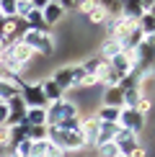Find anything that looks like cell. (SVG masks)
<instances>
[{
  "label": "cell",
  "instance_id": "obj_22",
  "mask_svg": "<svg viewBox=\"0 0 155 157\" xmlns=\"http://www.w3.org/2000/svg\"><path fill=\"white\" fill-rule=\"evenodd\" d=\"M70 72H73V90H80V85H83V77H85L88 72L80 67V64H70Z\"/></svg>",
  "mask_w": 155,
  "mask_h": 157
},
{
  "label": "cell",
  "instance_id": "obj_12",
  "mask_svg": "<svg viewBox=\"0 0 155 157\" xmlns=\"http://www.w3.org/2000/svg\"><path fill=\"white\" fill-rule=\"evenodd\" d=\"M121 16L137 23L140 18L145 16V8H142V0H124V3H121Z\"/></svg>",
  "mask_w": 155,
  "mask_h": 157
},
{
  "label": "cell",
  "instance_id": "obj_10",
  "mask_svg": "<svg viewBox=\"0 0 155 157\" xmlns=\"http://www.w3.org/2000/svg\"><path fill=\"white\" fill-rule=\"evenodd\" d=\"M114 144L119 147L121 155H129L134 147L140 144V136L132 134V132H127V129H119V132H116V136H114Z\"/></svg>",
  "mask_w": 155,
  "mask_h": 157
},
{
  "label": "cell",
  "instance_id": "obj_24",
  "mask_svg": "<svg viewBox=\"0 0 155 157\" xmlns=\"http://www.w3.org/2000/svg\"><path fill=\"white\" fill-rule=\"evenodd\" d=\"M47 139V126H29V142H44Z\"/></svg>",
  "mask_w": 155,
  "mask_h": 157
},
{
  "label": "cell",
  "instance_id": "obj_9",
  "mask_svg": "<svg viewBox=\"0 0 155 157\" xmlns=\"http://www.w3.org/2000/svg\"><path fill=\"white\" fill-rule=\"evenodd\" d=\"M98 129H101V124H98V119H96L93 113L83 116V121H80V136H83V142H85V149L88 147H96V142H98Z\"/></svg>",
  "mask_w": 155,
  "mask_h": 157
},
{
  "label": "cell",
  "instance_id": "obj_14",
  "mask_svg": "<svg viewBox=\"0 0 155 157\" xmlns=\"http://www.w3.org/2000/svg\"><path fill=\"white\" fill-rule=\"evenodd\" d=\"M119 111L121 108H111V106H101L98 103V108L93 111V116L98 119V124H116L119 121Z\"/></svg>",
  "mask_w": 155,
  "mask_h": 157
},
{
  "label": "cell",
  "instance_id": "obj_17",
  "mask_svg": "<svg viewBox=\"0 0 155 157\" xmlns=\"http://www.w3.org/2000/svg\"><path fill=\"white\" fill-rule=\"evenodd\" d=\"M101 106L121 108V90H119V88H103V98H101Z\"/></svg>",
  "mask_w": 155,
  "mask_h": 157
},
{
  "label": "cell",
  "instance_id": "obj_34",
  "mask_svg": "<svg viewBox=\"0 0 155 157\" xmlns=\"http://www.w3.org/2000/svg\"><path fill=\"white\" fill-rule=\"evenodd\" d=\"M0 157H18L16 152H13L10 147H5V149H0Z\"/></svg>",
  "mask_w": 155,
  "mask_h": 157
},
{
  "label": "cell",
  "instance_id": "obj_31",
  "mask_svg": "<svg viewBox=\"0 0 155 157\" xmlns=\"http://www.w3.org/2000/svg\"><path fill=\"white\" fill-rule=\"evenodd\" d=\"M44 157H65V152L57 144H52V142L47 139V149H44Z\"/></svg>",
  "mask_w": 155,
  "mask_h": 157
},
{
  "label": "cell",
  "instance_id": "obj_26",
  "mask_svg": "<svg viewBox=\"0 0 155 157\" xmlns=\"http://www.w3.org/2000/svg\"><path fill=\"white\" fill-rule=\"evenodd\" d=\"M134 111H137L140 116H147V113H150V111H153V98L142 95V98H140V103H137V106H134Z\"/></svg>",
  "mask_w": 155,
  "mask_h": 157
},
{
  "label": "cell",
  "instance_id": "obj_11",
  "mask_svg": "<svg viewBox=\"0 0 155 157\" xmlns=\"http://www.w3.org/2000/svg\"><path fill=\"white\" fill-rule=\"evenodd\" d=\"M52 82L57 85V88L62 90V93H67V90H73V72H70V64L67 67H54L52 70Z\"/></svg>",
  "mask_w": 155,
  "mask_h": 157
},
{
  "label": "cell",
  "instance_id": "obj_21",
  "mask_svg": "<svg viewBox=\"0 0 155 157\" xmlns=\"http://www.w3.org/2000/svg\"><path fill=\"white\" fill-rule=\"evenodd\" d=\"M29 139V126L21 124V126H10V147H16L18 142Z\"/></svg>",
  "mask_w": 155,
  "mask_h": 157
},
{
  "label": "cell",
  "instance_id": "obj_39",
  "mask_svg": "<svg viewBox=\"0 0 155 157\" xmlns=\"http://www.w3.org/2000/svg\"><path fill=\"white\" fill-rule=\"evenodd\" d=\"M121 157H124V155H121Z\"/></svg>",
  "mask_w": 155,
  "mask_h": 157
},
{
  "label": "cell",
  "instance_id": "obj_37",
  "mask_svg": "<svg viewBox=\"0 0 155 157\" xmlns=\"http://www.w3.org/2000/svg\"><path fill=\"white\" fill-rule=\"evenodd\" d=\"M0 77H3V72H0Z\"/></svg>",
  "mask_w": 155,
  "mask_h": 157
},
{
  "label": "cell",
  "instance_id": "obj_7",
  "mask_svg": "<svg viewBox=\"0 0 155 157\" xmlns=\"http://www.w3.org/2000/svg\"><path fill=\"white\" fill-rule=\"evenodd\" d=\"M21 98H23L26 108H47V106H49L47 98H44V93H42L39 80H36V82H26L23 88H21Z\"/></svg>",
  "mask_w": 155,
  "mask_h": 157
},
{
  "label": "cell",
  "instance_id": "obj_25",
  "mask_svg": "<svg viewBox=\"0 0 155 157\" xmlns=\"http://www.w3.org/2000/svg\"><path fill=\"white\" fill-rule=\"evenodd\" d=\"M0 16L3 18H13L16 16V0H0Z\"/></svg>",
  "mask_w": 155,
  "mask_h": 157
},
{
  "label": "cell",
  "instance_id": "obj_36",
  "mask_svg": "<svg viewBox=\"0 0 155 157\" xmlns=\"http://www.w3.org/2000/svg\"><path fill=\"white\" fill-rule=\"evenodd\" d=\"M0 21H3V16H0Z\"/></svg>",
  "mask_w": 155,
  "mask_h": 157
},
{
  "label": "cell",
  "instance_id": "obj_30",
  "mask_svg": "<svg viewBox=\"0 0 155 157\" xmlns=\"http://www.w3.org/2000/svg\"><path fill=\"white\" fill-rule=\"evenodd\" d=\"M5 147H10V129L5 126H0V149H5Z\"/></svg>",
  "mask_w": 155,
  "mask_h": 157
},
{
  "label": "cell",
  "instance_id": "obj_19",
  "mask_svg": "<svg viewBox=\"0 0 155 157\" xmlns=\"http://www.w3.org/2000/svg\"><path fill=\"white\" fill-rule=\"evenodd\" d=\"M23 21H26V26H29V31H44V18H42V10L39 8H31L23 16Z\"/></svg>",
  "mask_w": 155,
  "mask_h": 157
},
{
  "label": "cell",
  "instance_id": "obj_3",
  "mask_svg": "<svg viewBox=\"0 0 155 157\" xmlns=\"http://www.w3.org/2000/svg\"><path fill=\"white\" fill-rule=\"evenodd\" d=\"M44 111H47V126H57V124H62V121H70V119H78V116H80V106H78L75 101H70V98L49 103Z\"/></svg>",
  "mask_w": 155,
  "mask_h": 157
},
{
  "label": "cell",
  "instance_id": "obj_15",
  "mask_svg": "<svg viewBox=\"0 0 155 157\" xmlns=\"http://www.w3.org/2000/svg\"><path fill=\"white\" fill-rule=\"evenodd\" d=\"M119 52H121V44L119 41H116V39H103V41H101V47H98V57H101V59H111V57H116V54H119Z\"/></svg>",
  "mask_w": 155,
  "mask_h": 157
},
{
  "label": "cell",
  "instance_id": "obj_5",
  "mask_svg": "<svg viewBox=\"0 0 155 157\" xmlns=\"http://www.w3.org/2000/svg\"><path fill=\"white\" fill-rule=\"evenodd\" d=\"M116 124H119V129H127V132H132V134L140 136L142 132H145L147 119H145V116H140L134 108H121L119 111V121H116Z\"/></svg>",
  "mask_w": 155,
  "mask_h": 157
},
{
  "label": "cell",
  "instance_id": "obj_29",
  "mask_svg": "<svg viewBox=\"0 0 155 157\" xmlns=\"http://www.w3.org/2000/svg\"><path fill=\"white\" fill-rule=\"evenodd\" d=\"M44 149H47V139H44V142H31L29 157H44Z\"/></svg>",
  "mask_w": 155,
  "mask_h": 157
},
{
  "label": "cell",
  "instance_id": "obj_27",
  "mask_svg": "<svg viewBox=\"0 0 155 157\" xmlns=\"http://www.w3.org/2000/svg\"><path fill=\"white\" fill-rule=\"evenodd\" d=\"M31 8H34V0H16V16L18 18H23Z\"/></svg>",
  "mask_w": 155,
  "mask_h": 157
},
{
  "label": "cell",
  "instance_id": "obj_28",
  "mask_svg": "<svg viewBox=\"0 0 155 157\" xmlns=\"http://www.w3.org/2000/svg\"><path fill=\"white\" fill-rule=\"evenodd\" d=\"M13 152H16L18 157H29V152H31V142L29 139H23V142H18L16 147H10Z\"/></svg>",
  "mask_w": 155,
  "mask_h": 157
},
{
  "label": "cell",
  "instance_id": "obj_38",
  "mask_svg": "<svg viewBox=\"0 0 155 157\" xmlns=\"http://www.w3.org/2000/svg\"><path fill=\"white\" fill-rule=\"evenodd\" d=\"M0 103H3V101H0Z\"/></svg>",
  "mask_w": 155,
  "mask_h": 157
},
{
  "label": "cell",
  "instance_id": "obj_2",
  "mask_svg": "<svg viewBox=\"0 0 155 157\" xmlns=\"http://www.w3.org/2000/svg\"><path fill=\"white\" fill-rule=\"evenodd\" d=\"M47 139L52 144H57L65 155L67 152H83L85 149V142H83L80 132H65L60 126H47Z\"/></svg>",
  "mask_w": 155,
  "mask_h": 157
},
{
  "label": "cell",
  "instance_id": "obj_1",
  "mask_svg": "<svg viewBox=\"0 0 155 157\" xmlns=\"http://www.w3.org/2000/svg\"><path fill=\"white\" fill-rule=\"evenodd\" d=\"M21 41L34 52L36 57H54V52H57V39L47 29L44 31H26Z\"/></svg>",
  "mask_w": 155,
  "mask_h": 157
},
{
  "label": "cell",
  "instance_id": "obj_32",
  "mask_svg": "<svg viewBox=\"0 0 155 157\" xmlns=\"http://www.w3.org/2000/svg\"><path fill=\"white\" fill-rule=\"evenodd\" d=\"M124 157H150V149H147V147H145V144L140 142V144L134 147V149H132L129 155H124Z\"/></svg>",
  "mask_w": 155,
  "mask_h": 157
},
{
  "label": "cell",
  "instance_id": "obj_6",
  "mask_svg": "<svg viewBox=\"0 0 155 157\" xmlns=\"http://www.w3.org/2000/svg\"><path fill=\"white\" fill-rule=\"evenodd\" d=\"M26 31H29V26H26L23 18H18V16L3 18V41H5V44H16V41H21Z\"/></svg>",
  "mask_w": 155,
  "mask_h": 157
},
{
  "label": "cell",
  "instance_id": "obj_16",
  "mask_svg": "<svg viewBox=\"0 0 155 157\" xmlns=\"http://www.w3.org/2000/svg\"><path fill=\"white\" fill-rule=\"evenodd\" d=\"M23 124L26 126H47V111L44 108H26Z\"/></svg>",
  "mask_w": 155,
  "mask_h": 157
},
{
  "label": "cell",
  "instance_id": "obj_4",
  "mask_svg": "<svg viewBox=\"0 0 155 157\" xmlns=\"http://www.w3.org/2000/svg\"><path fill=\"white\" fill-rule=\"evenodd\" d=\"M103 26H106V36H109V39H116V41L127 39L134 29H137V23H134V21H129V18H124V16L109 18V21L103 23Z\"/></svg>",
  "mask_w": 155,
  "mask_h": 157
},
{
  "label": "cell",
  "instance_id": "obj_23",
  "mask_svg": "<svg viewBox=\"0 0 155 157\" xmlns=\"http://www.w3.org/2000/svg\"><path fill=\"white\" fill-rule=\"evenodd\" d=\"M96 149H98V157H121L119 147H116L114 142H106V144H101V147H96Z\"/></svg>",
  "mask_w": 155,
  "mask_h": 157
},
{
  "label": "cell",
  "instance_id": "obj_20",
  "mask_svg": "<svg viewBox=\"0 0 155 157\" xmlns=\"http://www.w3.org/2000/svg\"><path fill=\"white\" fill-rule=\"evenodd\" d=\"M116 132H119V124H101V129H98V142H96V147L106 144V142H114Z\"/></svg>",
  "mask_w": 155,
  "mask_h": 157
},
{
  "label": "cell",
  "instance_id": "obj_8",
  "mask_svg": "<svg viewBox=\"0 0 155 157\" xmlns=\"http://www.w3.org/2000/svg\"><path fill=\"white\" fill-rule=\"evenodd\" d=\"M65 16L67 13L62 10V5H60V0H47V3L42 5V18H44V29H54V26H60L65 21Z\"/></svg>",
  "mask_w": 155,
  "mask_h": 157
},
{
  "label": "cell",
  "instance_id": "obj_33",
  "mask_svg": "<svg viewBox=\"0 0 155 157\" xmlns=\"http://www.w3.org/2000/svg\"><path fill=\"white\" fill-rule=\"evenodd\" d=\"M62 10L65 13H78V10H80V3H78V0H62Z\"/></svg>",
  "mask_w": 155,
  "mask_h": 157
},
{
  "label": "cell",
  "instance_id": "obj_13",
  "mask_svg": "<svg viewBox=\"0 0 155 157\" xmlns=\"http://www.w3.org/2000/svg\"><path fill=\"white\" fill-rule=\"evenodd\" d=\"M39 85H42V93H44V98H47V103H57V101H62V98H65V93L49 80V77H42Z\"/></svg>",
  "mask_w": 155,
  "mask_h": 157
},
{
  "label": "cell",
  "instance_id": "obj_18",
  "mask_svg": "<svg viewBox=\"0 0 155 157\" xmlns=\"http://www.w3.org/2000/svg\"><path fill=\"white\" fill-rule=\"evenodd\" d=\"M85 18H88V21L93 23V26H103V23L109 21L106 10H103V3H98V0H96V5H93V8H90V10L85 13Z\"/></svg>",
  "mask_w": 155,
  "mask_h": 157
},
{
  "label": "cell",
  "instance_id": "obj_35",
  "mask_svg": "<svg viewBox=\"0 0 155 157\" xmlns=\"http://www.w3.org/2000/svg\"><path fill=\"white\" fill-rule=\"evenodd\" d=\"M5 47H8V44H5L3 39H0V54H3V52H5Z\"/></svg>",
  "mask_w": 155,
  "mask_h": 157
}]
</instances>
